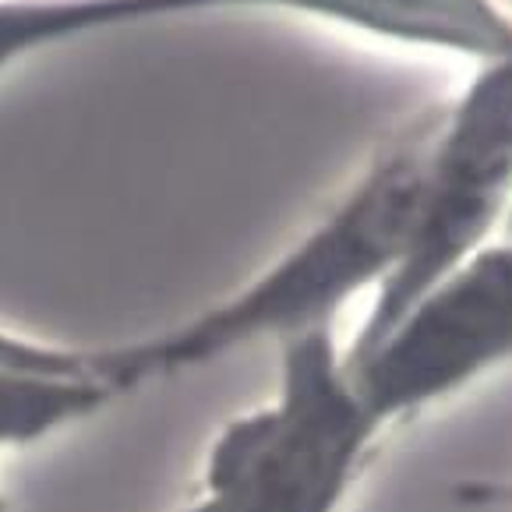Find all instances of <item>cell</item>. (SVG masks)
Here are the masks:
<instances>
[{
	"label": "cell",
	"mask_w": 512,
	"mask_h": 512,
	"mask_svg": "<svg viewBox=\"0 0 512 512\" xmlns=\"http://www.w3.org/2000/svg\"><path fill=\"white\" fill-rule=\"evenodd\" d=\"M445 117L449 106L410 124L322 223L234 294L159 332L103 343V382L128 396L262 343L279 350L315 332H336V318L368 290L375 297L407 255Z\"/></svg>",
	"instance_id": "obj_1"
},
{
	"label": "cell",
	"mask_w": 512,
	"mask_h": 512,
	"mask_svg": "<svg viewBox=\"0 0 512 512\" xmlns=\"http://www.w3.org/2000/svg\"><path fill=\"white\" fill-rule=\"evenodd\" d=\"M343 361L385 431L512 364V234L488 241L378 343Z\"/></svg>",
	"instance_id": "obj_3"
},
{
	"label": "cell",
	"mask_w": 512,
	"mask_h": 512,
	"mask_svg": "<svg viewBox=\"0 0 512 512\" xmlns=\"http://www.w3.org/2000/svg\"><path fill=\"white\" fill-rule=\"evenodd\" d=\"M121 396L89 378H36L0 371V452L32 449L103 414Z\"/></svg>",
	"instance_id": "obj_6"
},
{
	"label": "cell",
	"mask_w": 512,
	"mask_h": 512,
	"mask_svg": "<svg viewBox=\"0 0 512 512\" xmlns=\"http://www.w3.org/2000/svg\"><path fill=\"white\" fill-rule=\"evenodd\" d=\"M382 435L336 332H315L279 347L269 400L216 431L198 495L209 512H343Z\"/></svg>",
	"instance_id": "obj_2"
},
{
	"label": "cell",
	"mask_w": 512,
	"mask_h": 512,
	"mask_svg": "<svg viewBox=\"0 0 512 512\" xmlns=\"http://www.w3.org/2000/svg\"><path fill=\"white\" fill-rule=\"evenodd\" d=\"M0 512H11L8 509V498H4V495H0Z\"/></svg>",
	"instance_id": "obj_9"
},
{
	"label": "cell",
	"mask_w": 512,
	"mask_h": 512,
	"mask_svg": "<svg viewBox=\"0 0 512 512\" xmlns=\"http://www.w3.org/2000/svg\"><path fill=\"white\" fill-rule=\"evenodd\" d=\"M502 234H512V205H509V212H505V223H502Z\"/></svg>",
	"instance_id": "obj_8"
},
{
	"label": "cell",
	"mask_w": 512,
	"mask_h": 512,
	"mask_svg": "<svg viewBox=\"0 0 512 512\" xmlns=\"http://www.w3.org/2000/svg\"><path fill=\"white\" fill-rule=\"evenodd\" d=\"M248 8L294 11L371 36L467 53L488 64L512 57V18L491 0H248Z\"/></svg>",
	"instance_id": "obj_4"
},
{
	"label": "cell",
	"mask_w": 512,
	"mask_h": 512,
	"mask_svg": "<svg viewBox=\"0 0 512 512\" xmlns=\"http://www.w3.org/2000/svg\"><path fill=\"white\" fill-rule=\"evenodd\" d=\"M170 512H209V502L198 495V498H191L188 505H177V509H170Z\"/></svg>",
	"instance_id": "obj_7"
},
{
	"label": "cell",
	"mask_w": 512,
	"mask_h": 512,
	"mask_svg": "<svg viewBox=\"0 0 512 512\" xmlns=\"http://www.w3.org/2000/svg\"><path fill=\"white\" fill-rule=\"evenodd\" d=\"M234 11V0H0V75L92 32Z\"/></svg>",
	"instance_id": "obj_5"
}]
</instances>
